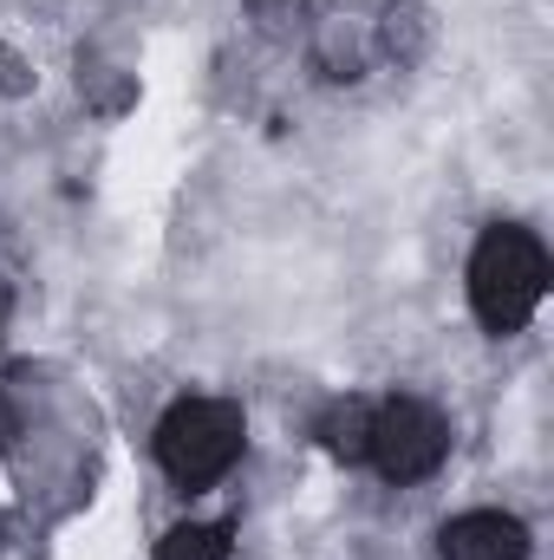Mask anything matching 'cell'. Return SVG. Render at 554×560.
<instances>
[{"label": "cell", "mask_w": 554, "mask_h": 560, "mask_svg": "<svg viewBox=\"0 0 554 560\" xmlns=\"http://www.w3.org/2000/svg\"><path fill=\"white\" fill-rule=\"evenodd\" d=\"M242 456V405L229 398H183L157 423V463L176 489H209Z\"/></svg>", "instance_id": "7a4b0ae2"}, {"label": "cell", "mask_w": 554, "mask_h": 560, "mask_svg": "<svg viewBox=\"0 0 554 560\" xmlns=\"http://www.w3.org/2000/svg\"><path fill=\"white\" fill-rule=\"evenodd\" d=\"M320 436H326V450H333V456L359 463V456H366V443H372V405H359V398L333 405V411L320 418Z\"/></svg>", "instance_id": "5b68a950"}, {"label": "cell", "mask_w": 554, "mask_h": 560, "mask_svg": "<svg viewBox=\"0 0 554 560\" xmlns=\"http://www.w3.org/2000/svg\"><path fill=\"white\" fill-rule=\"evenodd\" d=\"M366 456L379 463L385 482H424L450 456V423H443V411H430L424 398H392V405L372 411Z\"/></svg>", "instance_id": "3957f363"}, {"label": "cell", "mask_w": 554, "mask_h": 560, "mask_svg": "<svg viewBox=\"0 0 554 560\" xmlns=\"http://www.w3.org/2000/svg\"><path fill=\"white\" fill-rule=\"evenodd\" d=\"M249 13H255V26H262L268 39H293V33H307V20H313L307 0H249Z\"/></svg>", "instance_id": "52a82bcc"}, {"label": "cell", "mask_w": 554, "mask_h": 560, "mask_svg": "<svg viewBox=\"0 0 554 560\" xmlns=\"http://www.w3.org/2000/svg\"><path fill=\"white\" fill-rule=\"evenodd\" d=\"M7 430H13V411H7V398H0V443H7Z\"/></svg>", "instance_id": "ba28073f"}, {"label": "cell", "mask_w": 554, "mask_h": 560, "mask_svg": "<svg viewBox=\"0 0 554 560\" xmlns=\"http://www.w3.org/2000/svg\"><path fill=\"white\" fill-rule=\"evenodd\" d=\"M542 293H549V255H542V242L529 229L503 222V229H489L476 242V255H470V306L496 339L522 332L535 319Z\"/></svg>", "instance_id": "6da1fadb"}, {"label": "cell", "mask_w": 554, "mask_h": 560, "mask_svg": "<svg viewBox=\"0 0 554 560\" xmlns=\"http://www.w3.org/2000/svg\"><path fill=\"white\" fill-rule=\"evenodd\" d=\"M157 560H229V535H222V528H203V522L170 528Z\"/></svg>", "instance_id": "8992f818"}, {"label": "cell", "mask_w": 554, "mask_h": 560, "mask_svg": "<svg viewBox=\"0 0 554 560\" xmlns=\"http://www.w3.org/2000/svg\"><path fill=\"white\" fill-rule=\"evenodd\" d=\"M443 560H529V528L516 515H496V509H476V515H457L437 541Z\"/></svg>", "instance_id": "277c9868"}]
</instances>
